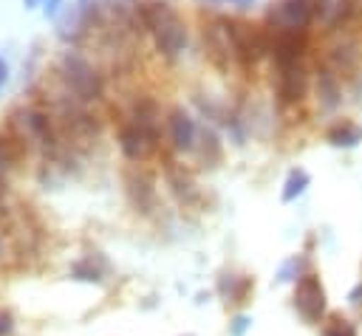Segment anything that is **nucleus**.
I'll use <instances>...</instances> for the list:
<instances>
[{"label":"nucleus","instance_id":"f257e3e1","mask_svg":"<svg viewBox=\"0 0 362 336\" xmlns=\"http://www.w3.org/2000/svg\"><path fill=\"white\" fill-rule=\"evenodd\" d=\"M139 8H141L144 28L153 34L156 51L164 54L167 59H175L187 45V25L178 17V11L161 0H141Z\"/></svg>","mask_w":362,"mask_h":336},{"label":"nucleus","instance_id":"f03ea898","mask_svg":"<svg viewBox=\"0 0 362 336\" xmlns=\"http://www.w3.org/2000/svg\"><path fill=\"white\" fill-rule=\"evenodd\" d=\"M59 76L65 82V88L74 93V99L79 102H96L105 90V82L99 76V71L76 51H65L59 59Z\"/></svg>","mask_w":362,"mask_h":336},{"label":"nucleus","instance_id":"7ed1b4c3","mask_svg":"<svg viewBox=\"0 0 362 336\" xmlns=\"http://www.w3.org/2000/svg\"><path fill=\"white\" fill-rule=\"evenodd\" d=\"M8 127L23 147H25V141H40L45 150H57V138H54L48 113H42L37 107H17L8 116Z\"/></svg>","mask_w":362,"mask_h":336},{"label":"nucleus","instance_id":"20e7f679","mask_svg":"<svg viewBox=\"0 0 362 336\" xmlns=\"http://www.w3.org/2000/svg\"><path fill=\"white\" fill-rule=\"evenodd\" d=\"M266 54H272V28L235 23V62H240L243 68H252Z\"/></svg>","mask_w":362,"mask_h":336},{"label":"nucleus","instance_id":"39448f33","mask_svg":"<svg viewBox=\"0 0 362 336\" xmlns=\"http://www.w3.org/2000/svg\"><path fill=\"white\" fill-rule=\"evenodd\" d=\"M204 45L209 59L218 68H229V62L235 59V20L229 17H212L204 23Z\"/></svg>","mask_w":362,"mask_h":336},{"label":"nucleus","instance_id":"423d86ee","mask_svg":"<svg viewBox=\"0 0 362 336\" xmlns=\"http://www.w3.org/2000/svg\"><path fill=\"white\" fill-rule=\"evenodd\" d=\"M314 23L308 0H277L266 11V25L274 31H308Z\"/></svg>","mask_w":362,"mask_h":336},{"label":"nucleus","instance_id":"0eeeda50","mask_svg":"<svg viewBox=\"0 0 362 336\" xmlns=\"http://www.w3.org/2000/svg\"><path fill=\"white\" fill-rule=\"evenodd\" d=\"M274 93L280 104H300L308 93V71L303 62L277 65L274 73Z\"/></svg>","mask_w":362,"mask_h":336},{"label":"nucleus","instance_id":"6e6552de","mask_svg":"<svg viewBox=\"0 0 362 336\" xmlns=\"http://www.w3.org/2000/svg\"><path fill=\"white\" fill-rule=\"evenodd\" d=\"M294 308L305 322H320L325 313V288L317 274H303L294 288Z\"/></svg>","mask_w":362,"mask_h":336},{"label":"nucleus","instance_id":"1a4fd4ad","mask_svg":"<svg viewBox=\"0 0 362 336\" xmlns=\"http://www.w3.org/2000/svg\"><path fill=\"white\" fill-rule=\"evenodd\" d=\"M119 147H122V152L130 158V161H144V158H150L153 152H156V147H158V133H153V130H144V127H139V124H124L122 130H119Z\"/></svg>","mask_w":362,"mask_h":336},{"label":"nucleus","instance_id":"9d476101","mask_svg":"<svg viewBox=\"0 0 362 336\" xmlns=\"http://www.w3.org/2000/svg\"><path fill=\"white\" fill-rule=\"evenodd\" d=\"M305 45H308V31H274L272 28V56H274V65L303 62Z\"/></svg>","mask_w":362,"mask_h":336},{"label":"nucleus","instance_id":"9b49d317","mask_svg":"<svg viewBox=\"0 0 362 336\" xmlns=\"http://www.w3.org/2000/svg\"><path fill=\"white\" fill-rule=\"evenodd\" d=\"M88 28H93V25H90V17H88L82 0L68 3L62 8V14L57 17V37L65 40V42H79Z\"/></svg>","mask_w":362,"mask_h":336},{"label":"nucleus","instance_id":"f8f14e48","mask_svg":"<svg viewBox=\"0 0 362 336\" xmlns=\"http://www.w3.org/2000/svg\"><path fill=\"white\" fill-rule=\"evenodd\" d=\"M314 88H317V102L322 110H337L342 104V85L334 68H328L325 62L317 65V76H314Z\"/></svg>","mask_w":362,"mask_h":336},{"label":"nucleus","instance_id":"ddd939ff","mask_svg":"<svg viewBox=\"0 0 362 336\" xmlns=\"http://www.w3.org/2000/svg\"><path fill=\"white\" fill-rule=\"evenodd\" d=\"M308 6L314 14V23L334 28V25H342L354 14L356 0H308Z\"/></svg>","mask_w":362,"mask_h":336},{"label":"nucleus","instance_id":"4468645a","mask_svg":"<svg viewBox=\"0 0 362 336\" xmlns=\"http://www.w3.org/2000/svg\"><path fill=\"white\" fill-rule=\"evenodd\" d=\"M167 127H170V138H173V147H175V150H184V152H187V150L195 147L198 127H195L192 116H189L184 107H173V110H170Z\"/></svg>","mask_w":362,"mask_h":336},{"label":"nucleus","instance_id":"2eb2a0df","mask_svg":"<svg viewBox=\"0 0 362 336\" xmlns=\"http://www.w3.org/2000/svg\"><path fill=\"white\" fill-rule=\"evenodd\" d=\"M356 62H359V42L354 37H342L339 42H334L328 48V62L325 65L334 68L337 76L339 73H351L356 68Z\"/></svg>","mask_w":362,"mask_h":336},{"label":"nucleus","instance_id":"dca6fc26","mask_svg":"<svg viewBox=\"0 0 362 336\" xmlns=\"http://www.w3.org/2000/svg\"><path fill=\"white\" fill-rule=\"evenodd\" d=\"M130 121L139 124V127H144V130L161 133V110H158V104H156L150 96H139V99L133 102Z\"/></svg>","mask_w":362,"mask_h":336},{"label":"nucleus","instance_id":"f3484780","mask_svg":"<svg viewBox=\"0 0 362 336\" xmlns=\"http://www.w3.org/2000/svg\"><path fill=\"white\" fill-rule=\"evenodd\" d=\"M127 192H130V200L141 209V212H150L153 200H156V189H153V181L141 172H130L127 175Z\"/></svg>","mask_w":362,"mask_h":336},{"label":"nucleus","instance_id":"a211bd4d","mask_svg":"<svg viewBox=\"0 0 362 336\" xmlns=\"http://www.w3.org/2000/svg\"><path fill=\"white\" fill-rule=\"evenodd\" d=\"M325 141L331 147H342V150H351L356 144H362V127L354 124V121H337L328 127L325 133Z\"/></svg>","mask_w":362,"mask_h":336},{"label":"nucleus","instance_id":"6ab92c4d","mask_svg":"<svg viewBox=\"0 0 362 336\" xmlns=\"http://www.w3.org/2000/svg\"><path fill=\"white\" fill-rule=\"evenodd\" d=\"M218 291L226 296V302H246V294L252 291V280L238 274H223L218 282Z\"/></svg>","mask_w":362,"mask_h":336},{"label":"nucleus","instance_id":"aec40b11","mask_svg":"<svg viewBox=\"0 0 362 336\" xmlns=\"http://www.w3.org/2000/svg\"><path fill=\"white\" fill-rule=\"evenodd\" d=\"M167 184L173 186V192L181 198V200H192L198 192H195V184L189 178V172H184L181 167H175L173 161H167Z\"/></svg>","mask_w":362,"mask_h":336},{"label":"nucleus","instance_id":"412c9836","mask_svg":"<svg viewBox=\"0 0 362 336\" xmlns=\"http://www.w3.org/2000/svg\"><path fill=\"white\" fill-rule=\"evenodd\" d=\"M308 184H311V175H308L305 169L294 167V169L286 175V184H283L280 200H283V203H291V200H297V198L305 192V186H308Z\"/></svg>","mask_w":362,"mask_h":336},{"label":"nucleus","instance_id":"4be33fe9","mask_svg":"<svg viewBox=\"0 0 362 336\" xmlns=\"http://www.w3.org/2000/svg\"><path fill=\"white\" fill-rule=\"evenodd\" d=\"M20 152H23V144L14 136H0V178L14 167Z\"/></svg>","mask_w":362,"mask_h":336},{"label":"nucleus","instance_id":"5701e85b","mask_svg":"<svg viewBox=\"0 0 362 336\" xmlns=\"http://www.w3.org/2000/svg\"><path fill=\"white\" fill-rule=\"evenodd\" d=\"M201 158H204L206 164H212V161L221 158V141H218L215 130H209V127L201 130Z\"/></svg>","mask_w":362,"mask_h":336},{"label":"nucleus","instance_id":"b1692460","mask_svg":"<svg viewBox=\"0 0 362 336\" xmlns=\"http://www.w3.org/2000/svg\"><path fill=\"white\" fill-rule=\"evenodd\" d=\"M305 265V260L303 257H288L283 265H280V271H277V282H291V280H300L297 274H300V268Z\"/></svg>","mask_w":362,"mask_h":336},{"label":"nucleus","instance_id":"393cba45","mask_svg":"<svg viewBox=\"0 0 362 336\" xmlns=\"http://www.w3.org/2000/svg\"><path fill=\"white\" fill-rule=\"evenodd\" d=\"M74 277H76V280H85V282H99V280H102L99 271H96L88 260H82V263L74 265Z\"/></svg>","mask_w":362,"mask_h":336},{"label":"nucleus","instance_id":"a878e982","mask_svg":"<svg viewBox=\"0 0 362 336\" xmlns=\"http://www.w3.org/2000/svg\"><path fill=\"white\" fill-rule=\"evenodd\" d=\"M325 336H356V333H354V328H351L345 319L334 316V319H331V328L325 330Z\"/></svg>","mask_w":362,"mask_h":336},{"label":"nucleus","instance_id":"bb28decb","mask_svg":"<svg viewBox=\"0 0 362 336\" xmlns=\"http://www.w3.org/2000/svg\"><path fill=\"white\" fill-rule=\"evenodd\" d=\"M249 328H252V319H249V316H235V319L229 322V333H232V336H243Z\"/></svg>","mask_w":362,"mask_h":336},{"label":"nucleus","instance_id":"cd10ccee","mask_svg":"<svg viewBox=\"0 0 362 336\" xmlns=\"http://www.w3.org/2000/svg\"><path fill=\"white\" fill-rule=\"evenodd\" d=\"M62 8H65L62 0H42V14H45L48 20H57V17L62 14Z\"/></svg>","mask_w":362,"mask_h":336},{"label":"nucleus","instance_id":"c85d7f7f","mask_svg":"<svg viewBox=\"0 0 362 336\" xmlns=\"http://www.w3.org/2000/svg\"><path fill=\"white\" fill-rule=\"evenodd\" d=\"M11 328H14V322H11V313L0 311V336H8V333H11Z\"/></svg>","mask_w":362,"mask_h":336},{"label":"nucleus","instance_id":"c756f323","mask_svg":"<svg viewBox=\"0 0 362 336\" xmlns=\"http://www.w3.org/2000/svg\"><path fill=\"white\" fill-rule=\"evenodd\" d=\"M348 299H351V305H362V282H359L356 288H351V294H348Z\"/></svg>","mask_w":362,"mask_h":336},{"label":"nucleus","instance_id":"7c9ffc66","mask_svg":"<svg viewBox=\"0 0 362 336\" xmlns=\"http://www.w3.org/2000/svg\"><path fill=\"white\" fill-rule=\"evenodd\" d=\"M235 8H240V11H246V8H252L255 6V0H229Z\"/></svg>","mask_w":362,"mask_h":336},{"label":"nucleus","instance_id":"2f4dec72","mask_svg":"<svg viewBox=\"0 0 362 336\" xmlns=\"http://www.w3.org/2000/svg\"><path fill=\"white\" fill-rule=\"evenodd\" d=\"M8 79V65H6V59L0 56V88H3V82Z\"/></svg>","mask_w":362,"mask_h":336},{"label":"nucleus","instance_id":"473e14b6","mask_svg":"<svg viewBox=\"0 0 362 336\" xmlns=\"http://www.w3.org/2000/svg\"><path fill=\"white\" fill-rule=\"evenodd\" d=\"M23 6L25 8H37V6H42V0H23Z\"/></svg>","mask_w":362,"mask_h":336},{"label":"nucleus","instance_id":"72a5a7b5","mask_svg":"<svg viewBox=\"0 0 362 336\" xmlns=\"http://www.w3.org/2000/svg\"><path fill=\"white\" fill-rule=\"evenodd\" d=\"M198 3H206V6H221V3H229V0H198Z\"/></svg>","mask_w":362,"mask_h":336}]
</instances>
